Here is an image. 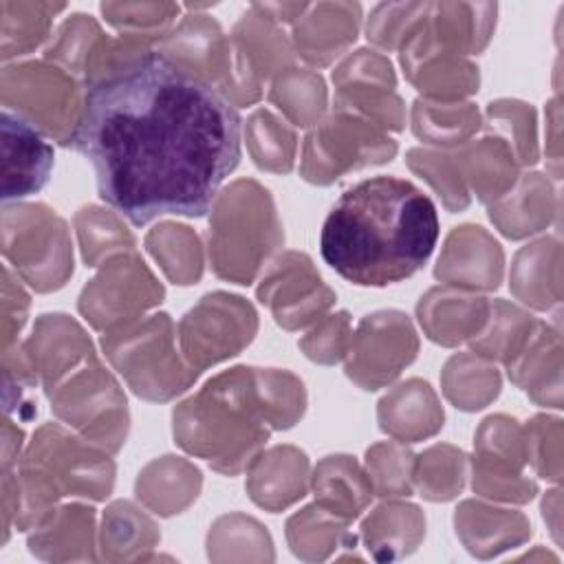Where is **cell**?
Masks as SVG:
<instances>
[{"label": "cell", "mask_w": 564, "mask_h": 564, "mask_svg": "<svg viewBox=\"0 0 564 564\" xmlns=\"http://www.w3.org/2000/svg\"><path fill=\"white\" fill-rule=\"evenodd\" d=\"M70 145L99 198L143 227L209 212L240 163L242 119L212 82L143 46L88 82Z\"/></svg>", "instance_id": "cell-1"}, {"label": "cell", "mask_w": 564, "mask_h": 564, "mask_svg": "<svg viewBox=\"0 0 564 564\" xmlns=\"http://www.w3.org/2000/svg\"><path fill=\"white\" fill-rule=\"evenodd\" d=\"M101 13L117 26H139V24H161L170 22L178 7L174 4H101Z\"/></svg>", "instance_id": "cell-6"}, {"label": "cell", "mask_w": 564, "mask_h": 564, "mask_svg": "<svg viewBox=\"0 0 564 564\" xmlns=\"http://www.w3.org/2000/svg\"><path fill=\"white\" fill-rule=\"evenodd\" d=\"M438 240L436 205L414 183L372 176L348 187L330 207L319 251L357 286H388L412 278Z\"/></svg>", "instance_id": "cell-2"}, {"label": "cell", "mask_w": 564, "mask_h": 564, "mask_svg": "<svg viewBox=\"0 0 564 564\" xmlns=\"http://www.w3.org/2000/svg\"><path fill=\"white\" fill-rule=\"evenodd\" d=\"M64 4H46V2H0L2 18V59L18 57L31 48H35L48 33L51 18L62 11Z\"/></svg>", "instance_id": "cell-5"}, {"label": "cell", "mask_w": 564, "mask_h": 564, "mask_svg": "<svg viewBox=\"0 0 564 564\" xmlns=\"http://www.w3.org/2000/svg\"><path fill=\"white\" fill-rule=\"evenodd\" d=\"M2 280H4V284H2V293H4V302H2V350H7V348H11V341L15 339L18 330L24 324L29 300L22 293L20 284L11 278L9 267H4Z\"/></svg>", "instance_id": "cell-7"}, {"label": "cell", "mask_w": 564, "mask_h": 564, "mask_svg": "<svg viewBox=\"0 0 564 564\" xmlns=\"http://www.w3.org/2000/svg\"><path fill=\"white\" fill-rule=\"evenodd\" d=\"M2 200L37 194L53 170V148L40 130L20 115L2 108Z\"/></svg>", "instance_id": "cell-3"}, {"label": "cell", "mask_w": 564, "mask_h": 564, "mask_svg": "<svg viewBox=\"0 0 564 564\" xmlns=\"http://www.w3.org/2000/svg\"><path fill=\"white\" fill-rule=\"evenodd\" d=\"M311 13L302 15V24L295 29V40H313L302 48V55H306L313 62H328L341 46H346L350 40H355L357 33V18H359V4H315L308 7Z\"/></svg>", "instance_id": "cell-4"}]
</instances>
